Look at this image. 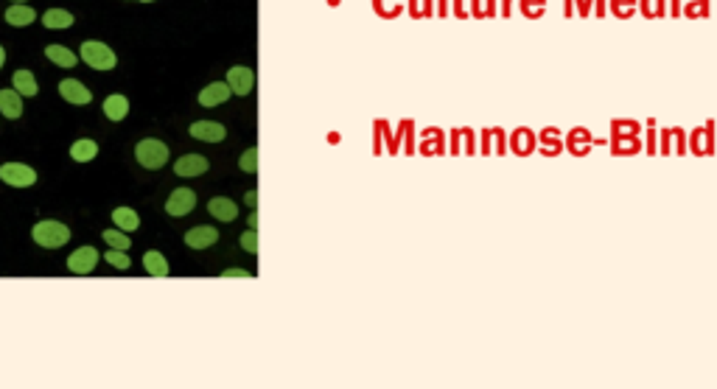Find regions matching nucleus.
I'll use <instances>...</instances> for the list:
<instances>
[{
	"mask_svg": "<svg viewBox=\"0 0 717 389\" xmlns=\"http://www.w3.org/2000/svg\"><path fill=\"white\" fill-rule=\"evenodd\" d=\"M611 132H614V138H611L614 154H634V151H639V132H642V129H639L636 120H614Z\"/></svg>",
	"mask_w": 717,
	"mask_h": 389,
	"instance_id": "f257e3e1",
	"label": "nucleus"
},
{
	"mask_svg": "<svg viewBox=\"0 0 717 389\" xmlns=\"http://www.w3.org/2000/svg\"><path fill=\"white\" fill-rule=\"evenodd\" d=\"M31 238H34V244L45 246V249H56L70 241V230L62 222H39V224H34Z\"/></svg>",
	"mask_w": 717,
	"mask_h": 389,
	"instance_id": "f03ea898",
	"label": "nucleus"
},
{
	"mask_svg": "<svg viewBox=\"0 0 717 389\" xmlns=\"http://www.w3.org/2000/svg\"><path fill=\"white\" fill-rule=\"evenodd\" d=\"M135 157H138V162H141L143 168L157 171V168H163V165L168 162V146H165L163 140H157V138H146V140L138 143Z\"/></svg>",
	"mask_w": 717,
	"mask_h": 389,
	"instance_id": "7ed1b4c3",
	"label": "nucleus"
},
{
	"mask_svg": "<svg viewBox=\"0 0 717 389\" xmlns=\"http://www.w3.org/2000/svg\"><path fill=\"white\" fill-rule=\"evenodd\" d=\"M81 59L96 70H112L118 65V56L112 54V48L104 45V42H96V39H87L81 45Z\"/></svg>",
	"mask_w": 717,
	"mask_h": 389,
	"instance_id": "20e7f679",
	"label": "nucleus"
},
{
	"mask_svg": "<svg viewBox=\"0 0 717 389\" xmlns=\"http://www.w3.org/2000/svg\"><path fill=\"white\" fill-rule=\"evenodd\" d=\"M0 180L12 188H31L37 182V171L23 162H3L0 165Z\"/></svg>",
	"mask_w": 717,
	"mask_h": 389,
	"instance_id": "39448f33",
	"label": "nucleus"
},
{
	"mask_svg": "<svg viewBox=\"0 0 717 389\" xmlns=\"http://www.w3.org/2000/svg\"><path fill=\"white\" fill-rule=\"evenodd\" d=\"M194 207H196V193L191 188L172 191V196H168V202H165V213L174 215V219H183V215H188Z\"/></svg>",
	"mask_w": 717,
	"mask_h": 389,
	"instance_id": "423d86ee",
	"label": "nucleus"
},
{
	"mask_svg": "<svg viewBox=\"0 0 717 389\" xmlns=\"http://www.w3.org/2000/svg\"><path fill=\"white\" fill-rule=\"evenodd\" d=\"M227 87L236 96H249L252 87H256V73H252V67H244V65L230 67L227 70Z\"/></svg>",
	"mask_w": 717,
	"mask_h": 389,
	"instance_id": "0eeeda50",
	"label": "nucleus"
},
{
	"mask_svg": "<svg viewBox=\"0 0 717 389\" xmlns=\"http://www.w3.org/2000/svg\"><path fill=\"white\" fill-rule=\"evenodd\" d=\"M98 252L93 249V246H79L70 257H67V269L73 272V275H90L93 269H96V264H98Z\"/></svg>",
	"mask_w": 717,
	"mask_h": 389,
	"instance_id": "6e6552de",
	"label": "nucleus"
},
{
	"mask_svg": "<svg viewBox=\"0 0 717 389\" xmlns=\"http://www.w3.org/2000/svg\"><path fill=\"white\" fill-rule=\"evenodd\" d=\"M59 96L67 101V104H76V107H84L93 101V90H87L79 78H65L59 81Z\"/></svg>",
	"mask_w": 717,
	"mask_h": 389,
	"instance_id": "1a4fd4ad",
	"label": "nucleus"
},
{
	"mask_svg": "<svg viewBox=\"0 0 717 389\" xmlns=\"http://www.w3.org/2000/svg\"><path fill=\"white\" fill-rule=\"evenodd\" d=\"M191 138L205 140V143H222L227 138V129L216 120H196V123H191Z\"/></svg>",
	"mask_w": 717,
	"mask_h": 389,
	"instance_id": "9d476101",
	"label": "nucleus"
},
{
	"mask_svg": "<svg viewBox=\"0 0 717 389\" xmlns=\"http://www.w3.org/2000/svg\"><path fill=\"white\" fill-rule=\"evenodd\" d=\"M207 168H210L207 157H202V154H185V157H180V160L174 162V174H177V177H202Z\"/></svg>",
	"mask_w": 717,
	"mask_h": 389,
	"instance_id": "9b49d317",
	"label": "nucleus"
},
{
	"mask_svg": "<svg viewBox=\"0 0 717 389\" xmlns=\"http://www.w3.org/2000/svg\"><path fill=\"white\" fill-rule=\"evenodd\" d=\"M230 96H233V90L227 87V81H214V84H207V87L199 93V104L202 107H219Z\"/></svg>",
	"mask_w": 717,
	"mask_h": 389,
	"instance_id": "f8f14e48",
	"label": "nucleus"
},
{
	"mask_svg": "<svg viewBox=\"0 0 717 389\" xmlns=\"http://www.w3.org/2000/svg\"><path fill=\"white\" fill-rule=\"evenodd\" d=\"M219 241V230L216 227H194L185 233V244L191 249H207Z\"/></svg>",
	"mask_w": 717,
	"mask_h": 389,
	"instance_id": "ddd939ff",
	"label": "nucleus"
},
{
	"mask_svg": "<svg viewBox=\"0 0 717 389\" xmlns=\"http://www.w3.org/2000/svg\"><path fill=\"white\" fill-rule=\"evenodd\" d=\"M207 213L214 215V219H219V222H233L238 215V204L233 199H227V196H214L207 202Z\"/></svg>",
	"mask_w": 717,
	"mask_h": 389,
	"instance_id": "4468645a",
	"label": "nucleus"
},
{
	"mask_svg": "<svg viewBox=\"0 0 717 389\" xmlns=\"http://www.w3.org/2000/svg\"><path fill=\"white\" fill-rule=\"evenodd\" d=\"M0 112L6 118H20L23 115V96L12 87V90H0Z\"/></svg>",
	"mask_w": 717,
	"mask_h": 389,
	"instance_id": "2eb2a0df",
	"label": "nucleus"
},
{
	"mask_svg": "<svg viewBox=\"0 0 717 389\" xmlns=\"http://www.w3.org/2000/svg\"><path fill=\"white\" fill-rule=\"evenodd\" d=\"M112 224H118V230H123V233H135L141 227V215L132 207H115L112 210Z\"/></svg>",
	"mask_w": 717,
	"mask_h": 389,
	"instance_id": "dca6fc26",
	"label": "nucleus"
},
{
	"mask_svg": "<svg viewBox=\"0 0 717 389\" xmlns=\"http://www.w3.org/2000/svg\"><path fill=\"white\" fill-rule=\"evenodd\" d=\"M34 20H37V12L31 6H25V3H14V6L6 9V23L9 25L23 28V25H31Z\"/></svg>",
	"mask_w": 717,
	"mask_h": 389,
	"instance_id": "f3484780",
	"label": "nucleus"
},
{
	"mask_svg": "<svg viewBox=\"0 0 717 389\" xmlns=\"http://www.w3.org/2000/svg\"><path fill=\"white\" fill-rule=\"evenodd\" d=\"M12 87H14L20 96H37V93H39L34 73H31V70H25V67H20V70L12 76Z\"/></svg>",
	"mask_w": 717,
	"mask_h": 389,
	"instance_id": "a211bd4d",
	"label": "nucleus"
},
{
	"mask_svg": "<svg viewBox=\"0 0 717 389\" xmlns=\"http://www.w3.org/2000/svg\"><path fill=\"white\" fill-rule=\"evenodd\" d=\"M70 157H73L76 162H90V160L98 157V143L90 140V138H81V140H76V143L70 146Z\"/></svg>",
	"mask_w": 717,
	"mask_h": 389,
	"instance_id": "6ab92c4d",
	"label": "nucleus"
},
{
	"mask_svg": "<svg viewBox=\"0 0 717 389\" xmlns=\"http://www.w3.org/2000/svg\"><path fill=\"white\" fill-rule=\"evenodd\" d=\"M45 56L54 62V65H59V67H76V62H79V56L70 51V48H65V45H48L45 48Z\"/></svg>",
	"mask_w": 717,
	"mask_h": 389,
	"instance_id": "aec40b11",
	"label": "nucleus"
},
{
	"mask_svg": "<svg viewBox=\"0 0 717 389\" xmlns=\"http://www.w3.org/2000/svg\"><path fill=\"white\" fill-rule=\"evenodd\" d=\"M143 266H146V272L154 275V277H168V272H172V269H168V261H165L160 252H154V249L143 255Z\"/></svg>",
	"mask_w": 717,
	"mask_h": 389,
	"instance_id": "412c9836",
	"label": "nucleus"
},
{
	"mask_svg": "<svg viewBox=\"0 0 717 389\" xmlns=\"http://www.w3.org/2000/svg\"><path fill=\"white\" fill-rule=\"evenodd\" d=\"M126 112H129V101H126V96H110L104 101V115L110 120H123Z\"/></svg>",
	"mask_w": 717,
	"mask_h": 389,
	"instance_id": "4be33fe9",
	"label": "nucleus"
},
{
	"mask_svg": "<svg viewBox=\"0 0 717 389\" xmlns=\"http://www.w3.org/2000/svg\"><path fill=\"white\" fill-rule=\"evenodd\" d=\"M532 149H535V135L530 132V129H524V126L516 129V132H513V151L519 157H527Z\"/></svg>",
	"mask_w": 717,
	"mask_h": 389,
	"instance_id": "5701e85b",
	"label": "nucleus"
},
{
	"mask_svg": "<svg viewBox=\"0 0 717 389\" xmlns=\"http://www.w3.org/2000/svg\"><path fill=\"white\" fill-rule=\"evenodd\" d=\"M42 23H45V28H70L73 14L67 9H48L45 14H42Z\"/></svg>",
	"mask_w": 717,
	"mask_h": 389,
	"instance_id": "b1692460",
	"label": "nucleus"
},
{
	"mask_svg": "<svg viewBox=\"0 0 717 389\" xmlns=\"http://www.w3.org/2000/svg\"><path fill=\"white\" fill-rule=\"evenodd\" d=\"M692 140H695V154L698 157H703V154H709L711 151V123H706V129L700 126V129H695L692 132Z\"/></svg>",
	"mask_w": 717,
	"mask_h": 389,
	"instance_id": "393cba45",
	"label": "nucleus"
},
{
	"mask_svg": "<svg viewBox=\"0 0 717 389\" xmlns=\"http://www.w3.org/2000/svg\"><path fill=\"white\" fill-rule=\"evenodd\" d=\"M541 140H543V154H546V157L561 154L563 143H561V132H558V129H543V132H541Z\"/></svg>",
	"mask_w": 717,
	"mask_h": 389,
	"instance_id": "a878e982",
	"label": "nucleus"
},
{
	"mask_svg": "<svg viewBox=\"0 0 717 389\" xmlns=\"http://www.w3.org/2000/svg\"><path fill=\"white\" fill-rule=\"evenodd\" d=\"M424 138H426V143L420 146V151H424V154H435V151L440 154L443 151V132H440V129H426Z\"/></svg>",
	"mask_w": 717,
	"mask_h": 389,
	"instance_id": "bb28decb",
	"label": "nucleus"
},
{
	"mask_svg": "<svg viewBox=\"0 0 717 389\" xmlns=\"http://www.w3.org/2000/svg\"><path fill=\"white\" fill-rule=\"evenodd\" d=\"M104 261H107L112 269H118V272L129 269V255H126V249H110V252L104 255Z\"/></svg>",
	"mask_w": 717,
	"mask_h": 389,
	"instance_id": "cd10ccee",
	"label": "nucleus"
},
{
	"mask_svg": "<svg viewBox=\"0 0 717 389\" xmlns=\"http://www.w3.org/2000/svg\"><path fill=\"white\" fill-rule=\"evenodd\" d=\"M104 241L112 246V249H129L132 244H129V235H126L123 230H104Z\"/></svg>",
	"mask_w": 717,
	"mask_h": 389,
	"instance_id": "c85d7f7f",
	"label": "nucleus"
},
{
	"mask_svg": "<svg viewBox=\"0 0 717 389\" xmlns=\"http://www.w3.org/2000/svg\"><path fill=\"white\" fill-rule=\"evenodd\" d=\"M238 165H241V171H247V174H256V171H258V149H256V146L247 149V151L241 154Z\"/></svg>",
	"mask_w": 717,
	"mask_h": 389,
	"instance_id": "c756f323",
	"label": "nucleus"
},
{
	"mask_svg": "<svg viewBox=\"0 0 717 389\" xmlns=\"http://www.w3.org/2000/svg\"><path fill=\"white\" fill-rule=\"evenodd\" d=\"M684 14L687 17H706L709 14V0H687Z\"/></svg>",
	"mask_w": 717,
	"mask_h": 389,
	"instance_id": "7c9ffc66",
	"label": "nucleus"
},
{
	"mask_svg": "<svg viewBox=\"0 0 717 389\" xmlns=\"http://www.w3.org/2000/svg\"><path fill=\"white\" fill-rule=\"evenodd\" d=\"M645 17H664V0H639Z\"/></svg>",
	"mask_w": 717,
	"mask_h": 389,
	"instance_id": "2f4dec72",
	"label": "nucleus"
},
{
	"mask_svg": "<svg viewBox=\"0 0 717 389\" xmlns=\"http://www.w3.org/2000/svg\"><path fill=\"white\" fill-rule=\"evenodd\" d=\"M611 6H614V14L625 20V17H630V14H634V9H636V0H614Z\"/></svg>",
	"mask_w": 717,
	"mask_h": 389,
	"instance_id": "473e14b6",
	"label": "nucleus"
},
{
	"mask_svg": "<svg viewBox=\"0 0 717 389\" xmlns=\"http://www.w3.org/2000/svg\"><path fill=\"white\" fill-rule=\"evenodd\" d=\"M543 6H546V0H521V12L527 17H541Z\"/></svg>",
	"mask_w": 717,
	"mask_h": 389,
	"instance_id": "72a5a7b5",
	"label": "nucleus"
},
{
	"mask_svg": "<svg viewBox=\"0 0 717 389\" xmlns=\"http://www.w3.org/2000/svg\"><path fill=\"white\" fill-rule=\"evenodd\" d=\"M241 246H244L249 255H256V252H258V233L252 230V227H249V230L241 235Z\"/></svg>",
	"mask_w": 717,
	"mask_h": 389,
	"instance_id": "f704fd0d",
	"label": "nucleus"
},
{
	"mask_svg": "<svg viewBox=\"0 0 717 389\" xmlns=\"http://www.w3.org/2000/svg\"><path fill=\"white\" fill-rule=\"evenodd\" d=\"M466 143H468V151L474 154V132H471V129H466ZM451 151L459 154V129L454 132V149H451Z\"/></svg>",
	"mask_w": 717,
	"mask_h": 389,
	"instance_id": "c9c22d12",
	"label": "nucleus"
},
{
	"mask_svg": "<svg viewBox=\"0 0 717 389\" xmlns=\"http://www.w3.org/2000/svg\"><path fill=\"white\" fill-rule=\"evenodd\" d=\"M222 277H249V272L247 269H225Z\"/></svg>",
	"mask_w": 717,
	"mask_h": 389,
	"instance_id": "e433bc0d",
	"label": "nucleus"
},
{
	"mask_svg": "<svg viewBox=\"0 0 717 389\" xmlns=\"http://www.w3.org/2000/svg\"><path fill=\"white\" fill-rule=\"evenodd\" d=\"M244 202H247L249 207H256V204H258V191H249V193L244 196Z\"/></svg>",
	"mask_w": 717,
	"mask_h": 389,
	"instance_id": "4c0bfd02",
	"label": "nucleus"
},
{
	"mask_svg": "<svg viewBox=\"0 0 717 389\" xmlns=\"http://www.w3.org/2000/svg\"><path fill=\"white\" fill-rule=\"evenodd\" d=\"M653 140H656V135H653V132H647V151H650V154H653V151H656V146H653Z\"/></svg>",
	"mask_w": 717,
	"mask_h": 389,
	"instance_id": "58836bf2",
	"label": "nucleus"
},
{
	"mask_svg": "<svg viewBox=\"0 0 717 389\" xmlns=\"http://www.w3.org/2000/svg\"><path fill=\"white\" fill-rule=\"evenodd\" d=\"M249 227H252V230L258 227V213H252V215H249Z\"/></svg>",
	"mask_w": 717,
	"mask_h": 389,
	"instance_id": "ea45409f",
	"label": "nucleus"
},
{
	"mask_svg": "<svg viewBox=\"0 0 717 389\" xmlns=\"http://www.w3.org/2000/svg\"><path fill=\"white\" fill-rule=\"evenodd\" d=\"M3 62H6V48L0 45V67H3Z\"/></svg>",
	"mask_w": 717,
	"mask_h": 389,
	"instance_id": "a19ab883",
	"label": "nucleus"
},
{
	"mask_svg": "<svg viewBox=\"0 0 717 389\" xmlns=\"http://www.w3.org/2000/svg\"><path fill=\"white\" fill-rule=\"evenodd\" d=\"M141 3H152V0H141Z\"/></svg>",
	"mask_w": 717,
	"mask_h": 389,
	"instance_id": "79ce46f5",
	"label": "nucleus"
},
{
	"mask_svg": "<svg viewBox=\"0 0 717 389\" xmlns=\"http://www.w3.org/2000/svg\"><path fill=\"white\" fill-rule=\"evenodd\" d=\"M14 3H23V0H14Z\"/></svg>",
	"mask_w": 717,
	"mask_h": 389,
	"instance_id": "37998d69",
	"label": "nucleus"
}]
</instances>
